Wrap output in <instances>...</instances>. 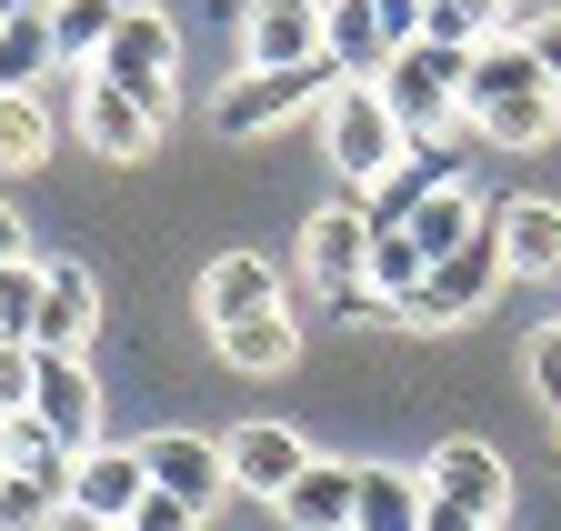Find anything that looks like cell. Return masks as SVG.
<instances>
[{
	"label": "cell",
	"instance_id": "cell-38",
	"mask_svg": "<svg viewBox=\"0 0 561 531\" xmlns=\"http://www.w3.org/2000/svg\"><path fill=\"white\" fill-rule=\"evenodd\" d=\"M101 531H130V521H101Z\"/></svg>",
	"mask_w": 561,
	"mask_h": 531
},
{
	"label": "cell",
	"instance_id": "cell-5",
	"mask_svg": "<svg viewBox=\"0 0 561 531\" xmlns=\"http://www.w3.org/2000/svg\"><path fill=\"white\" fill-rule=\"evenodd\" d=\"M461 71H471V50H451V41H411V50L381 60V101L411 141H442L461 120Z\"/></svg>",
	"mask_w": 561,
	"mask_h": 531
},
{
	"label": "cell",
	"instance_id": "cell-10",
	"mask_svg": "<svg viewBox=\"0 0 561 531\" xmlns=\"http://www.w3.org/2000/svg\"><path fill=\"white\" fill-rule=\"evenodd\" d=\"M91 331H101V281L81 272V261H41L31 351H50V361H91Z\"/></svg>",
	"mask_w": 561,
	"mask_h": 531
},
{
	"label": "cell",
	"instance_id": "cell-17",
	"mask_svg": "<svg viewBox=\"0 0 561 531\" xmlns=\"http://www.w3.org/2000/svg\"><path fill=\"white\" fill-rule=\"evenodd\" d=\"M271 511L291 521V531H351V521H362V461H311Z\"/></svg>",
	"mask_w": 561,
	"mask_h": 531
},
{
	"label": "cell",
	"instance_id": "cell-20",
	"mask_svg": "<svg viewBox=\"0 0 561 531\" xmlns=\"http://www.w3.org/2000/svg\"><path fill=\"white\" fill-rule=\"evenodd\" d=\"M481 221H491V201H481V191H471V181L451 171V181H442V191H432V201H421V211H411L401 231H411V251H421V261H442V251H461V241H471Z\"/></svg>",
	"mask_w": 561,
	"mask_h": 531
},
{
	"label": "cell",
	"instance_id": "cell-7",
	"mask_svg": "<svg viewBox=\"0 0 561 531\" xmlns=\"http://www.w3.org/2000/svg\"><path fill=\"white\" fill-rule=\"evenodd\" d=\"M421 482H432V501H451V511H471V521H491V531L512 521V461L491 451L481 431H451L432 461H421Z\"/></svg>",
	"mask_w": 561,
	"mask_h": 531
},
{
	"label": "cell",
	"instance_id": "cell-32",
	"mask_svg": "<svg viewBox=\"0 0 561 531\" xmlns=\"http://www.w3.org/2000/svg\"><path fill=\"white\" fill-rule=\"evenodd\" d=\"M522 361H531V391L561 412V321H541V331H531V351H522Z\"/></svg>",
	"mask_w": 561,
	"mask_h": 531
},
{
	"label": "cell",
	"instance_id": "cell-6",
	"mask_svg": "<svg viewBox=\"0 0 561 531\" xmlns=\"http://www.w3.org/2000/svg\"><path fill=\"white\" fill-rule=\"evenodd\" d=\"M101 81L171 120L181 111V31H171V11H121V31L101 50Z\"/></svg>",
	"mask_w": 561,
	"mask_h": 531
},
{
	"label": "cell",
	"instance_id": "cell-22",
	"mask_svg": "<svg viewBox=\"0 0 561 531\" xmlns=\"http://www.w3.org/2000/svg\"><path fill=\"white\" fill-rule=\"evenodd\" d=\"M421 511H432V482H421V472L362 461V521H351V531H421Z\"/></svg>",
	"mask_w": 561,
	"mask_h": 531
},
{
	"label": "cell",
	"instance_id": "cell-8",
	"mask_svg": "<svg viewBox=\"0 0 561 531\" xmlns=\"http://www.w3.org/2000/svg\"><path fill=\"white\" fill-rule=\"evenodd\" d=\"M140 461H151V482H161L171 501H191L201 521L231 501V451L210 441V431H181V422H171V431H140Z\"/></svg>",
	"mask_w": 561,
	"mask_h": 531
},
{
	"label": "cell",
	"instance_id": "cell-26",
	"mask_svg": "<svg viewBox=\"0 0 561 531\" xmlns=\"http://www.w3.org/2000/svg\"><path fill=\"white\" fill-rule=\"evenodd\" d=\"M70 461H81V451H60L31 412L0 422V472H11V482H70Z\"/></svg>",
	"mask_w": 561,
	"mask_h": 531
},
{
	"label": "cell",
	"instance_id": "cell-4",
	"mask_svg": "<svg viewBox=\"0 0 561 531\" xmlns=\"http://www.w3.org/2000/svg\"><path fill=\"white\" fill-rule=\"evenodd\" d=\"M331 91H341L331 50H321V60H280V71H231V81H221V101H210V130H221V141H261V130L321 111Z\"/></svg>",
	"mask_w": 561,
	"mask_h": 531
},
{
	"label": "cell",
	"instance_id": "cell-31",
	"mask_svg": "<svg viewBox=\"0 0 561 531\" xmlns=\"http://www.w3.org/2000/svg\"><path fill=\"white\" fill-rule=\"evenodd\" d=\"M31 381H41V351L31 342H0V422L31 412Z\"/></svg>",
	"mask_w": 561,
	"mask_h": 531
},
{
	"label": "cell",
	"instance_id": "cell-24",
	"mask_svg": "<svg viewBox=\"0 0 561 531\" xmlns=\"http://www.w3.org/2000/svg\"><path fill=\"white\" fill-rule=\"evenodd\" d=\"M442 181H451V161H442L432 141H421V151H411V161H401V171H391L381 191H362V211H371V231H401V221H411L421 201H432Z\"/></svg>",
	"mask_w": 561,
	"mask_h": 531
},
{
	"label": "cell",
	"instance_id": "cell-36",
	"mask_svg": "<svg viewBox=\"0 0 561 531\" xmlns=\"http://www.w3.org/2000/svg\"><path fill=\"white\" fill-rule=\"evenodd\" d=\"M21 241H31V231H21V211L0 201V261H21Z\"/></svg>",
	"mask_w": 561,
	"mask_h": 531
},
{
	"label": "cell",
	"instance_id": "cell-13",
	"mask_svg": "<svg viewBox=\"0 0 561 531\" xmlns=\"http://www.w3.org/2000/svg\"><path fill=\"white\" fill-rule=\"evenodd\" d=\"M221 451H231V492H241V501H280V492H291L311 461H321L291 422H241Z\"/></svg>",
	"mask_w": 561,
	"mask_h": 531
},
{
	"label": "cell",
	"instance_id": "cell-23",
	"mask_svg": "<svg viewBox=\"0 0 561 531\" xmlns=\"http://www.w3.org/2000/svg\"><path fill=\"white\" fill-rule=\"evenodd\" d=\"M221 361H231V371H251V381L291 371V361H301V321H291V311H261V321L221 331Z\"/></svg>",
	"mask_w": 561,
	"mask_h": 531
},
{
	"label": "cell",
	"instance_id": "cell-34",
	"mask_svg": "<svg viewBox=\"0 0 561 531\" xmlns=\"http://www.w3.org/2000/svg\"><path fill=\"white\" fill-rule=\"evenodd\" d=\"M522 41H531V60H541V71H551V91H561V0H551V11H541V21H531Z\"/></svg>",
	"mask_w": 561,
	"mask_h": 531
},
{
	"label": "cell",
	"instance_id": "cell-14",
	"mask_svg": "<svg viewBox=\"0 0 561 531\" xmlns=\"http://www.w3.org/2000/svg\"><path fill=\"white\" fill-rule=\"evenodd\" d=\"M31 422H41L60 451H91V441H101V381H91V361H50V351H41Z\"/></svg>",
	"mask_w": 561,
	"mask_h": 531
},
{
	"label": "cell",
	"instance_id": "cell-9",
	"mask_svg": "<svg viewBox=\"0 0 561 531\" xmlns=\"http://www.w3.org/2000/svg\"><path fill=\"white\" fill-rule=\"evenodd\" d=\"M70 120H81V151H91V161H121V171H130V161H151V151H161V130H171L161 111H140L130 91H111L101 71H81V101H70Z\"/></svg>",
	"mask_w": 561,
	"mask_h": 531
},
{
	"label": "cell",
	"instance_id": "cell-39",
	"mask_svg": "<svg viewBox=\"0 0 561 531\" xmlns=\"http://www.w3.org/2000/svg\"><path fill=\"white\" fill-rule=\"evenodd\" d=\"M551 441H561V412H551Z\"/></svg>",
	"mask_w": 561,
	"mask_h": 531
},
{
	"label": "cell",
	"instance_id": "cell-1",
	"mask_svg": "<svg viewBox=\"0 0 561 531\" xmlns=\"http://www.w3.org/2000/svg\"><path fill=\"white\" fill-rule=\"evenodd\" d=\"M461 120L481 130V141H502V151H541L551 130H561V91H551V71L531 60L522 31H502V41L471 50V71H461Z\"/></svg>",
	"mask_w": 561,
	"mask_h": 531
},
{
	"label": "cell",
	"instance_id": "cell-12",
	"mask_svg": "<svg viewBox=\"0 0 561 531\" xmlns=\"http://www.w3.org/2000/svg\"><path fill=\"white\" fill-rule=\"evenodd\" d=\"M301 272L341 301V291H362V272H371V211L362 201H321L311 221H301Z\"/></svg>",
	"mask_w": 561,
	"mask_h": 531
},
{
	"label": "cell",
	"instance_id": "cell-2",
	"mask_svg": "<svg viewBox=\"0 0 561 531\" xmlns=\"http://www.w3.org/2000/svg\"><path fill=\"white\" fill-rule=\"evenodd\" d=\"M321 161H331L351 191H381V181L411 161V130L391 120L381 81H341V91L321 101Z\"/></svg>",
	"mask_w": 561,
	"mask_h": 531
},
{
	"label": "cell",
	"instance_id": "cell-25",
	"mask_svg": "<svg viewBox=\"0 0 561 531\" xmlns=\"http://www.w3.org/2000/svg\"><path fill=\"white\" fill-rule=\"evenodd\" d=\"M50 141H60L50 101H41V91H0V171H41Z\"/></svg>",
	"mask_w": 561,
	"mask_h": 531
},
{
	"label": "cell",
	"instance_id": "cell-18",
	"mask_svg": "<svg viewBox=\"0 0 561 531\" xmlns=\"http://www.w3.org/2000/svg\"><path fill=\"white\" fill-rule=\"evenodd\" d=\"M491 231H502L512 281H561V201H502Z\"/></svg>",
	"mask_w": 561,
	"mask_h": 531
},
{
	"label": "cell",
	"instance_id": "cell-15",
	"mask_svg": "<svg viewBox=\"0 0 561 531\" xmlns=\"http://www.w3.org/2000/svg\"><path fill=\"white\" fill-rule=\"evenodd\" d=\"M321 60V0H241V71Z\"/></svg>",
	"mask_w": 561,
	"mask_h": 531
},
{
	"label": "cell",
	"instance_id": "cell-11",
	"mask_svg": "<svg viewBox=\"0 0 561 531\" xmlns=\"http://www.w3.org/2000/svg\"><path fill=\"white\" fill-rule=\"evenodd\" d=\"M140 501H151V461H140V441H91L81 461H70V511H81V531L130 521Z\"/></svg>",
	"mask_w": 561,
	"mask_h": 531
},
{
	"label": "cell",
	"instance_id": "cell-27",
	"mask_svg": "<svg viewBox=\"0 0 561 531\" xmlns=\"http://www.w3.org/2000/svg\"><path fill=\"white\" fill-rule=\"evenodd\" d=\"M502 21H512V0H432V41H451V50L502 41Z\"/></svg>",
	"mask_w": 561,
	"mask_h": 531
},
{
	"label": "cell",
	"instance_id": "cell-3",
	"mask_svg": "<svg viewBox=\"0 0 561 531\" xmlns=\"http://www.w3.org/2000/svg\"><path fill=\"white\" fill-rule=\"evenodd\" d=\"M502 291H512V261H502V231L481 221L461 251H442L432 272H421V291L401 301V331H461V321H481Z\"/></svg>",
	"mask_w": 561,
	"mask_h": 531
},
{
	"label": "cell",
	"instance_id": "cell-35",
	"mask_svg": "<svg viewBox=\"0 0 561 531\" xmlns=\"http://www.w3.org/2000/svg\"><path fill=\"white\" fill-rule=\"evenodd\" d=\"M421 531H491V521H471V511H451V501H432V511H421Z\"/></svg>",
	"mask_w": 561,
	"mask_h": 531
},
{
	"label": "cell",
	"instance_id": "cell-16",
	"mask_svg": "<svg viewBox=\"0 0 561 531\" xmlns=\"http://www.w3.org/2000/svg\"><path fill=\"white\" fill-rule=\"evenodd\" d=\"M261 311H280V272L261 251H221L201 272V321H210V342L221 331H241V321H261Z\"/></svg>",
	"mask_w": 561,
	"mask_h": 531
},
{
	"label": "cell",
	"instance_id": "cell-33",
	"mask_svg": "<svg viewBox=\"0 0 561 531\" xmlns=\"http://www.w3.org/2000/svg\"><path fill=\"white\" fill-rule=\"evenodd\" d=\"M130 531H201V511H191V501H171V492L151 482V501L130 511Z\"/></svg>",
	"mask_w": 561,
	"mask_h": 531
},
{
	"label": "cell",
	"instance_id": "cell-28",
	"mask_svg": "<svg viewBox=\"0 0 561 531\" xmlns=\"http://www.w3.org/2000/svg\"><path fill=\"white\" fill-rule=\"evenodd\" d=\"M70 511V482H11L0 472V531H50Z\"/></svg>",
	"mask_w": 561,
	"mask_h": 531
},
{
	"label": "cell",
	"instance_id": "cell-29",
	"mask_svg": "<svg viewBox=\"0 0 561 531\" xmlns=\"http://www.w3.org/2000/svg\"><path fill=\"white\" fill-rule=\"evenodd\" d=\"M41 71H60V60H50V31L41 21H0V91H31Z\"/></svg>",
	"mask_w": 561,
	"mask_h": 531
},
{
	"label": "cell",
	"instance_id": "cell-30",
	"mask_svg": "<svg viewBox=\"0 0 561 531\" xmlns=\"http://www.w3.org/2000/svg\"><path fill=\"white\" fill-rule=\"evenodd\" d=\"M31 311H41V261H0V342H31Z\"/></svg>",
	"mask_w": 561,
	"mask_h": 531
},
{
	"label": "cell",
	"instance_id": "cell-21",
	"mask_svg": "<svg viewBox=\"0 0 561 531\" xmlns=\"http://www.w3.org/2000/svg\"><path fill=\"white\" fill-rule=\"evenodd\" d=\"M41 31H50V60H60V71H101V50L121 31V0H50Z\"/></svg>",
	"mask_w": 561,
	"mask_h": 531
},
{
	"label": "cell",
	"instance_id": "cell-37",
	"mask_svg": "<svg viewBox=\"0 0 561 531\" xmlns=\"http://www.w3.org/2000/svg\"><path fill=\"white\" fill-rule=\"evenodd\" d=\"M121 11H161V0H121Z\"/></svg>",
	"mask_w": 561,
	"mask_h": 531
},
{
	"label": "cell",
	"instance_id": "cell-19",
	"mask_svg": "<svg viewBox=\"0 0 561 531\" xmlns=\"http://www.w3.org/2000/svg\"><path fill=\"white\" fill-rule=\"evenodd\" d=\"M321 50H331L341 81H381V60H391L381 11H371V0H321Z\"/></svg>",
	"mask_w": 561,
	"mask_h": 531
}]
</instances>
